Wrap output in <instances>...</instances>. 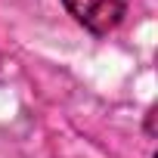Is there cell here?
I'll use <instances>...</instances> for the list:
<instances>
[{
  "instance_id": "cell-1",
  "label": "cell",
  "mask_w": 158,
  "mask_h": 158,
  "mask_svg": "<svg viewBox=\"0 0 158 158\" xmlns=\"http://www.w3.org/2000/svg\"><path fill=\"white\" fill-rule=\"evenodd\" d=\"M68 16L93 34H109L124 19V0H62Z\"/></svg>"
}]
</instances>
